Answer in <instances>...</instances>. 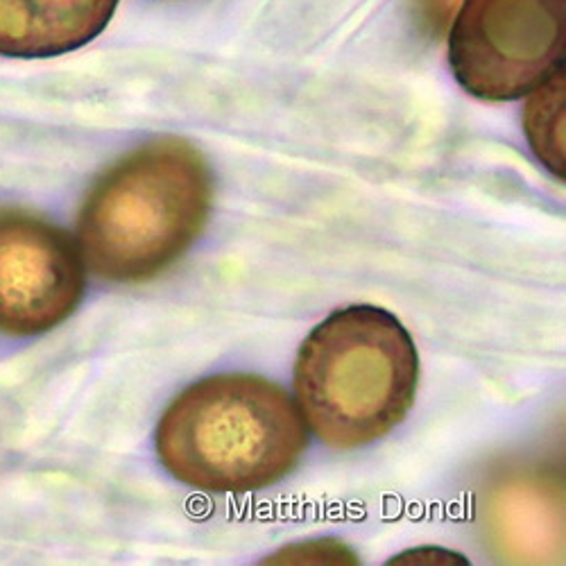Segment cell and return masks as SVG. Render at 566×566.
<instances>
[{"instance_id": "6da1fadb", "label": "cell", "mask_w": 566, "mask_h": 566, "mask_svg": "<svg viewBox=\"0 0 566 566\" xmlns=\"http://www.w3.org/2000/svg\"><path fill=\"white\" fill-rule=\"evenodd\" d=\"M213 172L202 153L166 136L107 168L77 216L84 265L112 283H144L177 263L205 231Z\"/></svg>"}, {"instance_id": "7a4b0ae2", "label": "cell", "mask_w": 566, "mask_h": 566, "mask_svg": "<svg viewBox=\"0 0 566 566\" xmlns=\"http://www.w3.org/2000/svg\"><path fill=\"white\" fill-rule=\"evenodd\" d=\"M157 455L179 483L211 494H250L286 479L308 447L295 399L259 374H213L161 415Z\"/></svg>"}, {"instance_id": "3957f363", "label": "cell", "mask_w": 566, "mask_h": 566, "mask_svg": "<svg viewBox=\"0 0 566 566\" xmlns=\"http://www.w3.org/2000/svg\"><path fill=\"white\" fill-rule=\"evenodd\" d=\"M295 403L315 438L358 449L408 417L419 386V354L408 328L381 306L338 308L297 352Z\"/></svg>"}, {"instance_id": "277c9868", "label": "cell", "mask_w": 566, "mask_h": 566, "mask_svg": "<svg viewBox=\"0 0 566 566\" xmlns=\"http://www.w3.org/2000/svg\"><path fill=\"white\" fill-rule=\"evenodd\" d=\"M566 0H464L449 34V62L471 96L524 98L562 66Z\"/></svg>"}, {"instance_id": "5b68a950", "label": "cell", "mask_w": 566, "mask_h": 566, "mask_svg": "<svg viewBox=\"0 0 566 566\" xmlns=\"http://www.w3.org/2000/svg\"><path fill=\"white\" fill-rule=\"evenodd\" d=\"M86 291V265L73 235L25 209H0V332L49 334Z\"/></svg>"}, {"instance_id": "8992f818", "label": "cell", "mask_w": 566, "mask_h": 566, "mask_svg": "<svg viewBox=\"0 0 566 566\" xmlns=\"http://www.w3.org/2000/svg\"><path fill=\"white\" fill-rule=\"evenodd\" d=\"M118 0H0V57L73 53L112 21Z\"/></svg>"}, {"instance_id": "52a82bcc", "label": "cell", "mask_w": 566, "mask_h": 566, "mask_svg": "<svg viewBox=\"0 0 566 566\" xmlns=\"http://www.w3.org/2000/svg\"><path fill=\"white\" fill-rule=\"evenodd\" d=\"M524 129L537 159L559 179H564V66L553 71L537 88L528 93Z\"/></svg>"}, {"instance_id": "ba28073f", "label": "cell", "mask_w": 566, "mask_h": 566, "mask_svg": "<svg viewBox=\"0 0 566 566\" xmlns=\"http://www.w3.org/2000/svg\"><path fill=\"white\" fill-rule=\"evenodd\" d=\"M458 3H460V0H417V6L421 10L423 19H427L429 25L436 28V30L444 28L451 21Z\"/></svg>"}]
</instances>
